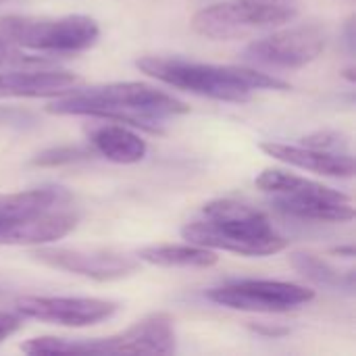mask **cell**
Instances as JSON below:
<instances>
[{"label": "cell", "instance_id": "5b68a950", "mask_svg": "<svg viewBox=\"0 0 356 356\" xmlns=\"http://www.w3.org/2000/svg\"><path fill=\"white\" fill-rule=\"evenodd\" d=\"M0 38L29 50L73 54V52L90 50L100 38V27L88 15H65V17L2 15Z\"/></svg>", "mask_w": 356, "mask_h": 356}, {"label": "cell", "instance_id": "ba28073f", "mask_svg": "<svg viewBox=\"0 0 356 356\" xmlns=\"http://www.w3.org/2000/svg\"><path fill=\"white\" fill-rule=\"evenodd\" d=\"M325 48V35L317 25H296L254 40L244 48V58L273 69H300Z\"/></svg>", "mask_w": 356, "mask_h": 356}, {"label": "cell", "instance_id": "8992f818", "mask_svg": "<svg viewBox=\"0 0 356 356\" xmlns=\"http://www.w3.org/2000/svg\"><path fill=\"white\" fill-rule=\"evenodd\" d=\"M296 10L284 2L225 0L200 8L192 17V29L209 40H240L254 31L290 23Z\"/></svg>", "mask_w": 356, "mask_h": 356}, {"label": "cell", "instance_id": "7402d4cb", "mask_svg": "<svg viewBox=\"0 0 356 356\" xmlns=\"http://www.w3.org/2000/svg\"><path fill=\"white\" fill-rule=\"evenodd\" d=\"M21 315H15V313H6V311H0V344L4 340H8L13 334H17L21 330Z\"/></svg>", "mask_w": 356, "mask_h": 356}, {"label": "cell", "instance_id": "9c48e42d", "mask_svg": "<svg viewBox=\"0 0 356 356\" xmlns=\"http://www.w3.org/2000/svg\"><path fill=\"white\" fill-rule=\"evenodd\" d=\"M15 307L23 317L63 327H90L111 319L119 309L113 300L81 296H21Z\"/></svg>", "mask_w": 356, "mask_h": 356}, {"label": "cell", "instance_id": "52a82bcc", "mask_svg": "<svg viewBox=\"0 0 356 356\" xmlns=\"http://www.w3.org/2000/svg\"><path fill=\"white\" fill-rule=\"evenodd\" d=\"M207 298L219 307L244 313H290L315 298V290L290 282L273 280H240L217 286L207 292Z\"/></svg>", "mask_w": 356, "mask_h": 356}, {"label": "cell", "instance_id": "44dd1931", "mask_svg": "<svg viewBox=\"0 0 356 356\" xmlns=\"http://www.w3.org/2000/svg\"><path fill=\"white\" fill-rule=\"evenodd\" d=\"M21 63H27V58L21 54V50L6 42L4 38H0V67H13V65H21Z\"/></svg>", "mask_w": 356, "mask_h": 356}, {"label": "cell", "instance_id": "d4e9b609", "mask_svg": "<svg viewBox=\"0 0 356 356\" xmlns=\"http://www.w3.org/2000/svg\"><path fill=\"white\" fill-rule=\"evenodd\" d=\"M269 2H282V0H269Z\"/></svg>", "mask_w": 356, "mask_h": 356}, {"label": "cell", "instance_id": "3957f363", "mask_svg": "<svg viewBox=\"0 0 356 356\" xmlns=\"http://www.w3.org/2000/svg\"><path fill=\"white\" fill-rule=\"evenodd\" d=\"M136 65L142 73L171 88H179L190 94L219 102L242 104L248 102L254 92L290 88V83L282 81L280 77L234 65H211L165 56H142Z\"/></svg>", "mask_w": 356, "mask_h": 356}, {"label": "cell", "instance_id": "6da1fadb", "mask_svg": "<svg viewBox=\"0 0 356 356\" xmlns=\"http://www.w3.org/2000/svg\"><path fill=\"white\" fill-rule=\"evenodd\" d=\"M48 113L96 117L161 134L165 121L190 113V106L146 83L115 81L63 94L48 104Z\"/></svg>", "mask_w": 356, "mask_h": 356}, {"label": "cell", "instance_id": "277c9868", "mask_svg": "<svg viewBox=\"0 0 356 356\" xmlns=\"http://www.w3.org/2000/svg\"><path fill=\"white\" fill-rule=\"evenodd\" d=\"M254 184L261 192L271 196V202L282 213L294 219L346 223L353 221L356 215L348 194L282 169H265Z\"/></svg>", "mask_w": 356, "mask_h": 356}, {"label": "cell", "instance_id": "4fadbf2b", "mask_svg": "<svg viewBox=\"0 0 356 356\" xmlns=\"http://www.w3.org/2000/svg\"><path fill=\"white\" fill-rule=\"evenodd\" d=\"M267 156L282 161L286 165L313 171L317 175L325 177H340L348 179L355 175V159L350 152H327V150H317L309 148L302 144H286V142H261L259 146Z\"/></svg>", "mask_w": 356, "mask_h": 356}, {"label": "cell", "instance_id": "7c38bea8", "mask_svg": "<svg viewBox=\"0 0 356 356\" xmlns=\"http://www.w3.org/2000/svg\"><path fill=\"white\" fill-rule=\"evenodd\" d=\"M77 215L60 211H46L31 217L0 221V246H40L56 242L73 232Z\"/></svg>", "mask_w": 356, "mask_h": 356}, {"label": "cell", "instance_id": "2e32d148", "mask_svg": "<svg viewBox=\"0 0 356 356\" xmlns=\"http://www.w3.org/2000/svg\"><path fill=\"white\" fill-rule=\"evenodd\" d=\"M138 261L165 269H209L219 257L215 250L186 242V244H152L138 250Z\"/></svg>", "mask_w": 356, "mask_h": 356}, {"label": "cell", "instance_id": "5bb4252c", "mask_svg": "<svg viewBox=\"0 0 356 356\" xmlns=\"http://www.w3.org/2000/svg\"><path fill=\"white\" fill-rule=\"evenodd\" d=\"M81 77L71 71H0V98H52L77 90Z\"/></svg>", "mask_w": 356, "mask_h": 356}, {"label": "cell", "instance_id": "ac0fdd59", "mask_svg": "<svg viewBox=\"0 0 356 356\" xmlns=\"http://www.w3.org/2000/svg\"><path fill=\"white\" fill-rule=\"evenodd\" d=\"M290 263L292 267L305 275L309 282L330 288V290H348L350 294L355 292V271H348L346 275L338 273L330 263H325L323 259L309 254V252H292L290 254Z\"/></svg>", "mask_w": 356, "mask_h": 356}, {"label": "cell", "instance_id": "ffe728a7", "mask_svg": "<svg viewBox=\"0 0 356 356\" xmlns=\"http://www.w3.org/2000/svg\"><path fill=\"white\" fill-rule=\"evenodd\" d=\"M302 146L317 148V150H327V152H348V144L336 131H317V134H311V136L302 138Z\"/></svg>", "mask_w": 356, "mask_h": 356}, {"label": "cell", "instance_id": "d6986e66", "mask_svg": "<svg viewBox=\"0 0 356 356\" xmlns=\"http://www.w3.org/2000/svg\"><path fill=\"white\" fill-rule=\"evenodd\" d=\"M94 152L77 146V144H60V146H52L42 150L31 163L35 167H63V165H73V163H81L88 161Z\"/></svg>", "mask_w": 356, "mask_h": 356}, {"label": "cell", "instance_id": "9a60e30c", "mask_svg": "<svg viewBox=\"0 0 356 356\" xmlns=\"http://www.w3.org/2000/svg\"><path fill=\"white\" fill-rule=\"evenodd\" d=\"M90 144L94 152L117 165H134L144 161L148 146L131 129L123 125H98L90 131Z\"/></svg>", "mask_w": 356, "mask_h": 356}, {"label": "cell", "instance_id": "e0dca14e", "mask_svg": "<svg viewBox=\"0 0 356 356\" xmlns=\"http://www.w3.org/2000/svg\"><path fill=\"white\" fill-rule=\"evenodd\" d=\"M69 194L63 188H35L25 192L0 194V221L31 217L63 204Z\"/></svg>", "mask_w": 356, "mask_h": 356}, {"label": "cell", "instance_id": "603a6c76", "mask_svg": "<svg viewBox=\"0 0 356 356\" xmlns=\"http://www.w3.org/2000/svg\"><path fill=\"white\" fill-rule=\"evenodd\" d=\"M344 35H346L348 50H350V52H355V19H353V17H350V19H348V23H346Z\"/></svg>", "mask_w": 356, "mask_h": 356}, {"label": "cell", "instance_id": "7a4b0ae2", "mask_svg": "<svg viewBox=\"0 0 356 356\" xmlns=\"http://www.w3.org/2000/svg\"><path fill=\"white\" fill-rule=\"evenodd\" d=\"M181 238L240 257H271L288 246V240L273 229L263 211L234 198L207 202L200 217L181 227Z\"/></svg>", "mask_w": 356, "mask_h": 356}, {"label": "cell", "instance_id": "30bf717a", "mask_svg": "<svg viewBox=\"0 0 356 356\" xmlns=\"http://www.w3.org/2000/svg\"><path fill=\"white\" fill-rule=\"evenodd\" d=\"M171 355L175 353V325L167 313H152L131 327L108 336L83 340V355Z\"/></svg>", "mask_w": 356, "mask_h": 356}, {"label": "cell", "instance_id": "cb8c5ba5", "mask_svg": "<svg viewBox=\"0 0 356 356\" xmlns=\"http://www.w3.org/2000/svg\"><path fill=\"white\" fill-rule=\"evenodd\" d=\"M334 252H336V254H346L348 259H353V257H355V246H340V248H336Z\"/></svg>", "mask_w": 356, "mask_h": 356}, {"label": "cell", "instance_id": "8fae6325", "mask_svg": "<svg viewBox=\"0 0 356 356\" xmlns=\"http://www.w3.org/2000/svg\"><path fill=\"white\" fill-rule=\"evenodd\" d=\"M31 257L46 267L75 273L94 282H117L138 271V261L111 250L48 246L33 250Z\"/></svg>", "mask_w": 356, "mask_h": 356}, {"label": "cell", "instance_id": "484cf974", "mask_svg": "<svg viewBox=\"0 0 356 356\" xmlns=\"http://www.w3.org/2000/svg\"><path fill=\"white\" fill-rule=\"evenodd\" d=\"M2 2H6V0H0V4H2Z\"/></svg>", "mask_w": 356, "mask_h": 356}]
</instances>
